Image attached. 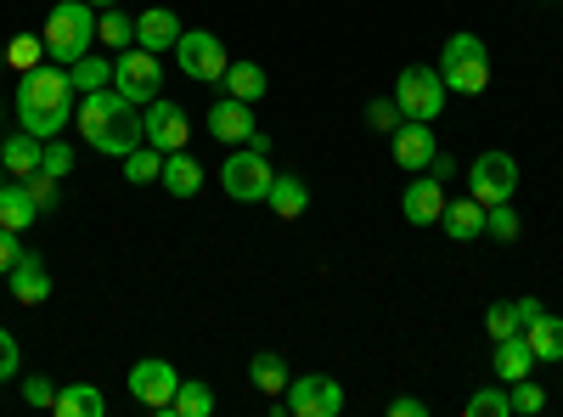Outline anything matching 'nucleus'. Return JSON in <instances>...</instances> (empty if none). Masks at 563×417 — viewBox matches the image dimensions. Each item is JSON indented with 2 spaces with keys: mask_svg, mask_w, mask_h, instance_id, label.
Instances as JSON below:
<instances>
[{
  "mask_svg": "<svg viewBox=\"0 0 563 417\" xmlns=\"http://www.w3.org/2000/svg\"><path fill=\"white\" fill-rule=\"evenodd\" d=\"M175 57H180V74L198 79V85H220V79H225V63H231L225 45H220L209 29H180Z\"/></svg>",
  "mask_w": 563,
  "mask_h": 417,
  "instance_id": "7",
  "label": "nucleus"
},
{
  "mask_svg": "<svg viewBox=\"0 0 563 417\" xmlns=\"http://www.w3.org/2000/svg\"><path fill=\"white\" fill-rule=\"evenodd\" d=\"M429 175H434V180H451V175H456V158H445V153H434V164H429Z\"/></svg>",
  "mask_w": 563,
  "mask_h": 417,
  "instance_id": "44",
  "label": "nucleus"
},
{
  "mask_svg": "<svg viewBox=\"0 0 563 417\" xmlns=\"http://www.w3.org/2000/svg\"><path fill=\"white\" fill-rule=\"evenodd\" d=\"M440 226L451 243H474V238H485V204L479 198H445Z\"/></svg>",
  "mask_w": 563,
  "mask_h": 417,
  "instance_id": "17",
  "label": "nucleus"
},
{
  "mask_svg": "<svg viewBox=\"0 0 563 417\" xmlns=\"http://www.w3.org/2000/svg\"><path fill=\"white\" fill-rule=\"evenodd\" d=\"M141 119H147V142L158 147V153H180L186 142H192V119H186V108L180 102H147V113H141Z\"/></svg>",
  "mask_w": 563,
  "mask_h": 417,
  "instance_id": "12",
  "label": "nucleus"
},
{
  "mask_svg": "<svg viewBox=\"0 0 563 417\" xmlns=\"http://www.w3.org/2000/svg\"><path fill=\"white\" fill-rule=\"evenodd\" d=\"M485 333L490 339H512V333H525V321H519V299H496L485 310Z\"/></svg>",
  "mask_w": 563,
  "mask_h": 417,
  "instance_id": "33",
  "label": "nucleus"
},
{
  "mask_svg": "<svg viewBox=\"0 0 563 417\" xmlns=\"http://www.w3.org/2000/svg\"><path fill=\"white\" fill-rule=\"evenodd\" d=\"M57 417H102L108 411V395L97 389V384H68V389H57V406H52Z\"/></svg>",
  "mask_w": 563,
  "mask_h": 417,
  "instance_id": "24",
  "label": "nucleus"
},
{
  "mask_svg": "<svg viewBox=\"0 0 563 417\" xmlns=\"http://www.w3.org/2000/svg\"><path fill=\"white\" fill-rule=\"evenodd\" d=\"M113 90H119L124 102H135V108L158 102V90H164L158 52H147V45H124V52L113 57Z\"/></svg>",
  "mask_w": 563,
  "mask_h": 417,
  "instance_id": "5",
  "label": "nucleus"
},
{
  "mask_svg": "<svg viewBox=\"0 0 563 417\" xmlns=\"http://www.w3.org/2000/svg\"><path fill=\"white\" fill-rule=\"evenodd\" d=\"M180 40V18L169 7H147L135 18V45H147V52H175Z\"/></svg>",
  "mask_w": 563,
  "mask_h": 417,
  "instance_id": "18",
  "label": "nucleus"
},
{
  "mask_svg": "<svg viewBox=\"0 0 563 417\" xmlns=\"http://www.w3.org/2000/svg\"><path fill=\"white\" fill-rule=\"evenodd\" d=\"M40 40H45V57L52 63H79L90 45H97V7L90 0H57L52 12H45V29H40Z\"/></svg>",
  "mask_w": 563,
  "mask_h": 417,
  "instance_id": "3",
  "label": "nucleus"
},
{
  "mask_svg": "<svg viewBox=\"0 0 563 417\" xmlns=\"http://www.w3.org/2000/svg\"><path fill=\"white\" fill-rule=\"evenodd\" d=\"M265 204H271L282 220H299V215L310 209V187H305L299 175H276V180H271V193H265Z\"/></svg>",
  "mask_w": 563,
  "mask_h": 417,
  "instance_id": "25",
  "label": "nucleus"
},
{
  "mask_svg": "<svg viewBox=\"0 0 563 417\" xmlns=\"http://www.w3.org/2000/svg\"><path fill=\"white\" fill-rule=\"evenodd\" d=\"M0 180H7V158H0Z\"/></svg>",
  "mask_w": 563,
  "mask_h": 417,
  "instance_id": "48",
  "label": "nucleus"
},
{
  "mask_svg": "<svg viewBox=\"0 0 563 417\" xmlns=\"http://www.w3.org/2000/svg\"><path fill=\"white\" fill-rule=\"evenodd\" d=\"M490 366H496V378H501V384H519V378H530V373H536V350L525 344V333L496 339V355H490Z\"/></svg>",
  "mask_w": 563,
  "mask_h": 417,
  "instance_id": "19",
  "label": "nucleus"
},
{
  "mask_svg": "<svg viewBox=\"0 0 563 417\" xmlns=\"http://www.w3.org/2000/svg\"><path fill=\"white\" fill-rule=\"evenodd\" d=\"M440 79L451 97H485L490 85V52L479 34H451L445 52H440Z\"/></svg>",
  "mask_w": 563,
  "mask_h": 417,
  "instance_id": "4",
  "label": "nucleus"
},
{
  "mask_svg": "<svg viewBox=\"0 0 563 417\" xmlns=\"http://www.w3.org/2000/svg\"><path fill=\"white\" fill-rule=\"evenodd\" d=\"M400 215H406L411 226H434V220L445 215V180H434L429 169H417V175L406 180V193H400Z\"/></svg>",
  "mask_w": 563,
  "mask_h": 417,
  "instance_id": "13",
  "label": "nucleus"
},
{
  "mask_svg": "<svg viewBox=\"0 0 563 417\" xmlns=\"http://www.w3.org/2000/svg\"><path fill=\"white\" fill-rule=\"evenodd\" d=\"M254 130H260V124H254V102L225 97V102L209 108V135H214V142H225V147H243Z\"/></svg>",
  "mask_w": 563,
  "mask_h": 417,
  "instance_id": "15",
  "label": "nucleus"
},
{
  "mask_svg": "<svg viewBox=\"0 0 563 417\" xmlns=\"http://www.w3.org/2000/svg\"><path fill=\"white\" fill-rule=\"evenodd\" d=\"M271 180H276V169H271V158L265 153H231L225 158V169H220V187H225V198H238V204H265V193H271Z\"/></svg>",
  "mask_w": 563,
  "mask_h": 417,
  "instance_id": "8",
  "label": "nucleus"
},
{
  "mask_svg": "<svg viewBox=\"0 0 563 417\" xmlns=\"http://www.w3.org/2000/svg\"><path fill=\"white\" fill-rule=\"evenodd\" d=\"M23 187H29V198H34V209H40V215H45V209H57V198H63V193H57V175H52V169H34V175L23 180Z\"/></svg>",
  "mask_w": 563,
  "mask_h": 417,
  "instance_id": "37",
  "label": "nucleus"
},
{
  "mask_svg": "<svg viewBox=\"0 0 563 417\" xmlns=\"http://www.w3.org/2000/svg\"><path fill=\"white\" fill-rule=\"evenodd\" d=\"M512 193H519V164H512V153H479L474 169H467V198H479L490 209V204H507Z\"/></svg>",
  "mask_w": 563,
  "mask_h": 417,
  "instance_id": "9",
  "label": "nucleus"
},
{
  "mask_svg": "<svg viewBox=\"0 0 563 417\" xmlns=\"http://www.w3.org/2000/svg\"><path fill=\"white\" fill-rule=\"evenodd\" d=\"M0 74H7V45H0Z\"/></svg>",
  "mask_w": 563,
  "mask_h": 417,
  "instance_id": "47",
  "label": "nucleus"
},
{
  "mask_svg": "<svg viewBox=\"0 0 563 417\" xmlns=\"http://www.w3.org/2000/svg\"><path fill=\"white\" fill-rule=\"evenodd\" d=\"M282 400H288V411H294V417H339V411H344V389H339V378H327V373L288 378Z\"/></svg>",
  "mask_w": 563,
  "mask_h": 417,
  "instance_id": "10",
  "label": "nucleus"
},
{
  "mask_svg": "<svg viewBox=\"0 0 563 417\" xmlns=\"http://www.w3.org/2000/svg\"><path fill=\"white\" fill-rule=\"evenodd\" d=\"M422 411H429V406H422L417 395H395L389 400V417H422Z\"/></svg>",
  "mask_w": 563,
  "mask_h": 417,
  "instance_id": "43",
  "label": "nucleus"
},
{
  "mask_svg": "<svg viewBox=\"0 0 563 417\" xmlns=\"http://www.w3.org/2000/svg\"><path fill=\"white\" fill-rule=\"evenodd\" d=\"M525 344L536 350V361H563V316H536L525 321Z\"/></svg>",
  "mask_w": 563,
  "mask_h": 417,
  "instance_id": "23",
  "label": "nucleus"
},
{
  "mask_svg": "<svg viewBox=\"0 0 563 417\" xmlns=\"http://www.w3.org/2000/svg\"><path fill=\"white\" fill-rule=\"evenodd\" d=\"M23 260V243H18V231L0 226V276H12V265Z\"/></svg>",
  "mask_w": 563,
  "mask_h": 417,
  "instance_id": "41",
  "label": "nucleus"
},
{
  "mask_svg": "<svg viewBox=\"0 0 563 417\" xmlns=\"http://www.w3.org/2000/svg\"><path fill=\"white\" fill-rule=\"evenodd\" d=\"M507 395H512V411H519V417H536V411H547V389H541L536 378L507 384Z\"/></svg>",
  "mask_w": 563,
  "mask_h": 417,
  "instance_id": "36",
  "label": "nucleus"
},
{
  "mask_svg": "<svg viewBox=\"0 0 563 417\" xmlns=\"http://www.w3.org/2000/svg\"><path fill=\"white\" fill-rule=\"evenodd\" d=\"M175 389H180V373L169 361H135L130 366V395L147 406V411H169V400H175Z\"/></svg>",
  "mask_w": 563,
  "mask_h": 417,
  "instance_id": "11",
  "label": "nucleus"
},
{
  "mask_svg": "<svg viewBox=\"0 0 563 417\" xmlns=\"http://www.w3.org/2000/svg\"><path fill=\"white\" fill-rule=\"evenodd\" d=\"M40 169H52L57 180H63V175L74 169V147L63 142V135H52V142H45V158H40Z\"/></svg>",
  "mask_w": 563,
  "mask_h": 417,
  "instance_id": "39",
  "label": "nucleus"
},
{
  "mask_svg": "<svg viewBox=\"0 0 563 417\" xmlns=\"http://www.w3.org/2000/svg\"><path fill=\"white\" fill-rule=\"evenodd\" d=\"M467 417H512V395L507 389H479L467 400Z\"/></svg>",
  "mask_w": 563,
  "mask_h": 417,
  "instance_id": "38",
  "label": "nucleus"
},
{
  "mask_svg": "<svg viewBox=\"0 0 563 417\" xmlns=\"http://www.w3.org/2000/svg\"><path fill=\"white\" fill-rule=\"evenodd\" d=\"M0 119H7V108H0Z\"/></svg>",
  "mask_w": 563,
  "mask_h": 417,
  "instance_id": "49",
  "label": "nucleus"
},
{
  "mask_svg": "<svg viewBox=\"0 0 563 417\" xmlns=\"http://www.w3.org/2000/svg\"><path fill=\"white\" fill-rule=\"evenodd\" d=\"M169 411H175V417H209V411H214V389H209V384H198V378H180V389H175Z\"/></svg>",
  "mask_w": 563,
  "mask_h": 417,
  "instance_id": "31",
  "label": "nucleus"
},
{
  "mask_svg": "<svg viewBox=\"0 0 563 417\" xmlns=\"http://www.w3.org/2000/svg\"><path fill=\"white\" fill-rule=\"evenodd\" d=\"M158 175H164V153L153 142H141L135 153H124V180H130V187H153Z\"/></svg>",
  "mask_w": 563,
  "mask_h": 417,
  "instance_id": "29",
  "label": "nucleus"
},
{
  "mask_svg": "<svg viewBox=\"0 0 563 417\" xmlns=\"http://www.w3.org/2000/svg\"><path fill=\"white\" fill-rule=\"evenodd\" d=\"M68 79H74L79 97H85V90H108V85H113V63L97 57V52H85L79 63H68Z\"/></svg>",
  "mask_w": 563,
  "mask_h": 417,
  "instance_id": "28",
  "label": "nucleus"
},
{
  "mask_svg": "<svg viewBox=\"0 0 563 417\" xmlns=\"http://www.w3.org/2000/svg\"><path fill=\"white\" fill-rule=\"evenodd\" d=\"M7 378H18V339L0 328V384H7Z\"/></svg>",
  "mask_w": 563,
  "mask_h": 417,
  "instance_id": "42",
  "label": "nucleus"
},
{
  "mask_svg": "<svg viewBox=\"0 0 563 417\" xmlns=\"http://www.w3.org/2000/svg\"><path fill=\"white\" fill-rule=\"evenodd\" d=\"M0 158H7V175L12 180H29L40 169V158H45V142H40V135H29V130H18L12 142H0Z\"/></svg>",
  "mask_w": 563,
  "mask_h": 417,
  "instance_id": "22",
  "label": "nucleus"
},
{
  "mask_svg": "<svg viewBox=\"0 0 563 417\" xmlns=\"http://www.w3.org/2000/svg\"><path fill=\"white\" fill-rule=\"evenodd\" d=\"M434 130H429V119H400V130H395V164L400 169H429L434 164Z\"/></svg>",
  "mask_w": 563,
  "mask_h": 417,
  "instance_id": "14",
  "label": "nucleus"
},
{
  "mask_svg": "<svg viewBox=\"0 0 563 417\" xmlns=\"http://www.w3.org/2000/svg\"><path fill=\"white\" fill-rule=\"evenodd\" d=\"M40 220V209H34V198H29V187H23V180H0V226H7V231H29Z\"/></svg>",
  "mask_w": 563,
  "mask_h": 417,
  "instance_id": "21",
  "label": "nucleus"
},
{
  "mask_svg": "<svg viewBox=\"0 0 563 417\" xmlns=\"http://www.w3.org/2000/svg\"><path fill=\"white\" fill-rule=\"evenodd\" d=\"M12 299H18V305H45V299H52V271H45V260L29 254V249H23V260L12 265Z\"/></svg>",
  "mask_w": 563,
  "mask_h": 417,
  "instance_id": "16",
  "label": "nucleus"
},
{
  "mask_svg": "<svg viewBox=\"0 0 563 417\" xmlns=\"http://www.w3.org/2000/svg\"><path fill=\"white\" fill-rule=\"evenodd\" d=\"M40 63H52V57H45V40H40V34H12V45H7V68L29 74V68H40Z\"/></svg>",
  "mask_w": 563,
  "mask_h": 417,
  "instance_id": "32",
  "label": "nucleus"
},
{
  "mask_svg": "<svg viewBox=\"0 0 563 417\" xmlns=\"http://www.w3.org/2000/svg\"><path fill=\"white\" fill-rule=\"evenodd\" d=\"M158 180L169 187V198H198L203 193V164L186 153V147L180 153H164V175Z\"/></svg>",
  "mask_w": 563,
  "mask_h": 417,
  "instance_id": "20",
  "label": "nucleus"
},
{
  "mask_svg": "<svg viewBox=\"0 0 563 417\" xmlns=\"http://www.w3.org/2000/svg\"><path fill=\"white\" fill-rule=\"evenodd\" d=\"M23 400L29 406H57V384L52 378H23Z\"/></svg>",
  "mask_w": 563,
  "mask_h": 417,
  "instance_id": "40",
  "label": "nucleus"
},
{
  "mask_svg": "<svg viewBox=\"0 0 563 417\" xmlns=\"http://www.w3.org/2000/svg\"><path fill=\"white\" fill-rule=\"evenodd\" d=\"M541 310H547V305H541V299H536V294H530V299H519V321H536V316H541Z\"/></svg>",
  "mask_w": 563,
  "mask_h": 417,
  "instance_id": "45",
  "label": "nucleus"
},
{
  "mask_svg": "<svg viewBox=\"0 0 563 417\" xmlns=\"http://www.w3.org/2000/svg\"><path fill=\"white\" fill-rule=\"evenodd\" d=\"M90 7H97V12H102V7H119V0H90Z\"/></svg>",
  "mask_w": 563,
  "mask_h": 417,
  "instance_id": "46",
  "label": "nucleus"
},
{
  "mask_svg": "<svg viewBox=\"0 0 563 417\" xmlns=\"http://www.w3.org/2000/svg\"><path fill=\"white\" fill-rule=\"evenodd\" d=\"M445 79H440V68H422V63H411V68H400V79H395V102H400V113L406 119H440L445 113Z\"/></svg>",
  "mask_w": 563,
  "mask_h": 417,
  "instance_id": "6",
  "label": "nucleus"
},
{
  "mask_svg": "<svg viewBox=\"0 0 563 417\" xmlns=\"http://www.w3.org/2000/svg\"><path fill=\"white\" fill-rule=\"evenodd\" d=\"M74 97H79V90H74V79H68L63 63H40V68L18 74V97H12L18 130L40 135V142H52V135H63V124H68L74 108H79Z\"/></svg>",
  "mask_w": 563,
  "mask_h": 417,
  "instance_id": "1",
  "label": "nucleus"
},
{
  "mask_svg": "<svg viewBox=\"0 0 563 417\" xmlns=\"http://www.w3.org/2000/svg\"><path fill=\"white\" fill-rule=\"evenodd\" d=\"M249 378L265 389V395H282V389H288V361H282V350H260L254 361H249Z\"/></svg>",
  "mask_w": 563,
  "mask_h": 417,
  "instance_id": "27",
  "label": "nucleus"
},
{
  "mask_svg": "<svg viewBox=\"0 0 563 417\" xmlns=\"http://www.w3.org/2000/svg\"><path fill=\"white\" fill-rule=\"evenodd\" d=\"M74 119H79L85 142L97 153H108V158H124V153H135L141 142H147V119H141V108L124 102L119 90H85Z\"/></svg>",
  "mask_w": 563,
  "mask_h": 417,
  "instance_id": "2",
  "label": "nucleus"
},
{
  "mask_svg": "<svg viewBox=\"0 0 563 417\" xmlns=\"http://www.w3.org/2000/svg\"><path fill=\"white\" fill-rule=\"evenodd\" d=\"M97 40L108 45V52H124V45H135V18L119 12V7H102V18H97Z\"/></svg>",
  "mask_w": 563,
  "mask_h": 417,
  "instance_id": "30",
  "label": "nucleus"
},
{
  "mask_svg": "<svg viewBox=\"0 0 563 417\" xmlns=\"http://www.w3.org/2000/svg\"><path fill=\"white\" fill-rule=\"evenodd\" d=\"M225 97H238V102H260L265 90H271V79H265V68L260 63H225Z\"/></svg>",
  "mask_w": 563,
  "mask_h": 417,
  "instance_id": "26",
  "label": "nucleus"
},
{
  "mask_svg": "<svg viewBox=\"0 0 563 417\" xmlns=\"http://www.w3.org/2000/svg\"><path fill=\"white\" fill-rule=\"evenodd\" d=\"M400 119H406V113H400L395 97H372V102H366V130H372V135H395Z\"/></svg>",
  "mask_w": 563,
  "mask_h": 417,
  "instance_id": "34",
  "label": "nucleus"
},
{
  "mask_svg": "<svg viewBox=\"0 0 563 417\" xmlns=\"http://www.w3.org/2000/svg\"><path fill=\"white\" fill-rule=\"evenodd\" d=\"M485 238H496V243L519 238V215H512V204H490L485 209Z\"/></svg>",
  "mask_w": 563,
  "mask_h": 417,
  "instance_id": "35",
  "label": "nucleus"
}]
</instances>
